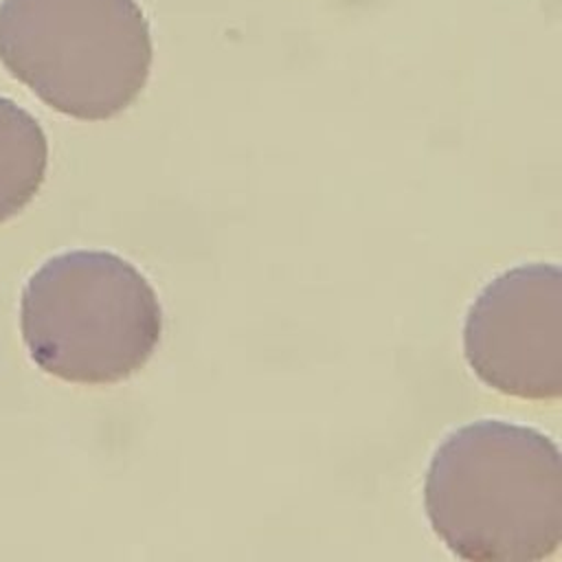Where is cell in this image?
<instances>
[{"instance_id": "cell-1", "label": "cell", "mask_w": 562, "mask_h": 562, "mask_svg": "<svg viewBox=\"0 0 562 562\" xmlns=\"http://www.w3.org/2000/svg\"><path fill=\"white\" fill-rule=\"evenodd\" d=\"M432 531L470 562H538L562 544V457L540 430L481 419L450 432L424 483Z\"/></svg>"}, {"instance_id": "cell-2", "label": "cell", "mask_w": 562, "mask_h": 562, "mask_svg": "<svg viewBox=\"0 0 562 562\" xmlns=\"http://www.w3.org/2000/svg\"><path fill=\"white\" fill-rule=\"evenodd\" d=\"M20 327L33 362L75 384H112L151 358L162 310L149 281L123 257L70 250L24 285Z\"/></svg>"}, {"instance_id": "cell-3", "label": "cell", "mask_w": 562, "mask_h": 562, "mask_svg": "<svg viewBox=\"0 0 562 562\" xmlns=\"http://www.w3.org/2000/svg\"><path fill=\"white\" fill-rule=\"evenodd\" d=\"M154 59L136 0H2L0 61L48 108L112 119L143 92Z\"/></svg>"}, {"instance_id": "cell-4", "label": "cell", "mask_w": 562, "mask_h": 562, "mask_svg": "<svg viewBox=\"0 0 562 562\" xmlns=\"http://www.w3.org/2000/svg\"><path fill=\"white\" fill-rule=\"evenodd\" d=\"M463 353L494 391L520 400L562 395V272L525 263L494 277L468 310Z\"/></svg>"}, {"instance_id": "cell-5", "label": "cell", "mask_w": 562, "mask_h": 562, "mask_svg": "<svg viewBox=\"0 0 562 562\" xmlns=\"http://www.w3.org/2000/svg\"><path fill=\"white\" fill-rule=\"evenodd\" d=\"M46 165L48 143L37 119L0 97V224L35 198Z\"/></svg>"}]
</instances>
